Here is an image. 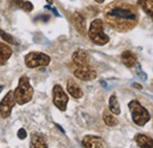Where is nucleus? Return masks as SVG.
I'll use <instances>...</instances> for the list:
<instances>
[{
	"instance_id": "obj_1",
	"label": "nucleus",
	"mask_w": 153,
	"mask_h": 148,
	"mask_svg": "<svg viewBox=\"0 0 153 148\" xmlns=\"http://www.w3.org/2000/svg\"><path fill=\"white\" fill-rule=\"evenodd\" d=\"M104 16L108 25L120 32L132 30L138 22V12L133 5L125 1H113L104 10Z\"/></svg>"
},
{
	"instance_id": "obj_2",
	"label": "nucleus",
	"mask_w": 153,
	"mask_h": 148,
	"mask_svg": "<svg viewBox=\"0 0 153 148\" xmlns=\"http://www.w3.org/2000/svg\"><path fill=\"white\" fill-rule=\"evenodd\" d=\"M14 98L18 105H25L33 98V88L30 84V79L26 75L20 76L18 87L14 90Z\"/></svg>"
},
{
	"instance_id": "obj_3",
	"label": "nucleus",
	"mask_w": 153,
	"mask_h": 148,
	"mask_svg": "<svg viewBox=\"0 0 153 148\" xmlns=\"http://www.w3.org/2000/svg\"><path fill=\"white\" fill-rule=\"evenodd\" d=\"M128 110L131 112V115H132V120L135 125L143 127L145 126L150 119H151V115L149 111L141 106V104L137 100H132L130 104H128Z\"/></svg>"
},
{
	"instance_id": "obj_4",
	"label": "nucleus",
	"mask_w": 153,
	"mask_h": 148,
	"mask_svg": "<svg viewBox=\"0 0 153 148\" xmlns=\"http://www.w3.org/2000/svg\"><path fill=\"white\" fill-rule=\"evenodd\" d=\"M88 37L98 46H104L110 41V37L104 33V24L101 19H96L91 22Z\"/></svg>"
},
{
	"instance_id": "obj_5",
	"label": "nucleus",
	"mask_w": 153,
	"mask_h": 148,
	"mask_svg": "<svg viewBox=\"0 0 153 148\" xmlns=\"http://www.w3.org/2000/svg\"><path fill=\"white\" fill-rule=\"evenodd\" d=\"M51 62V58L40 52H31L25 56V64L28 68H36V67H44L47 66Z\"/></svg>"
},
{
	"instance_id": "obj_6",
	"label": "nucleus",
	"mask_w": 153,
	"mask_h": 148,
	"mask_svg": "<svg viewBox=\"0 0 153 148\" xmlns=\"http://www.w3.org/2000/svg\"><path fill=\"white\" fill-rule=\"evenodd\" d=\"M16 104H17V101H16V98H14V92L10 91L4 96V99L0 102V115L4 119L8 118L11 115V112H12Z\"/></svg>"
},
{
	"instance_id": "obj_7",
	"label": "nucleus",
	"mask_w": 153,
	"mask_h": 148,
	"mask_svg": "<svg viewBox=\"0 0 153 148\" xmlns=\"http://www.w3.org/2000/svg\"><path fill=\"white\" fill-rule=\"evenodd\" d=\"M52 94H53V104L56 105V107L60 111H66L67 102H68V96H67L66 93L64 92L62 87L60 85H54Z\"/></svg>"
},
{
	"instance_id": "obj_8",
	"label": "nucleus",
	"mask_w": 153,
	"mask_h": 148,
	"mask_svg": "<svg viewBox=\"0 0 153 148\" xmlns=\"http://www.w3.org/2000/svg\"><path fill=\"white\" fill-rule=\"evenodd\" d=\"M74 76L82 80V81H91L97 78V72L91 68L88 65L87 66H76L73 71Z\"/></svg>"
},
{
	"instance_id": "obj_9",
	"label": "nucleus",
	"mask_w": 153,
	"mask_h": 148,
	"mask_svg": "<svg viewBox=\"0 0 153 148\" xmlns=\"http://www.w3.org/2000/svg\"><path fill=\"white\" fill-rule=\"evenodd\" d=\"M82 146L86 148H101L104 147V140L97 135H86L82 139Z\"/></svg>"
},
{
	"instance_id": "obj_10",
	"label": "nucleus",
	"mask_w": 153,
	"mask_h": 148,
	"mask_svg": "<svg viewBox=\"0 0 153 148\" xmlns=\"http://www.w3.org/2000/svg\"><path fill=\"white\" fill-rule=\"evenodd\" d=\"M72 60L76 66H87L90 61V56L84 50H76L72 56Z\"/></svg>"
},
{
	"instance_id": "obj_11",
	"label": "nucleus",
	"mask_w": 153,
	"mask_h": 148,
	"mask_svg": "<svg viewBox=\"0 0 153 148\" xmlns=\"http://www.w3.org/2000/svg\"><path fill=\"white\" fill-rule=\"evenodd\" d=\"M72 21L73 25L76 27V30L82 36H85L86 33V22H85V18L80 14V13H74L72 17Z\"/></svg>"
},
{
	"instance_id": "obj_12",
	"label": "nucleus",
	"mask_w": 153,
	"mask_h": 148,
	"mask_svg": "<svg viewBox=\"0 0 153 148\" xmlns=\"http://www.w3.org/2000/svg\"><path fill=\"white\" fill-rule=\"evenodd\" d=\"M67 92L70 93V95L73 96L74 99H80V98H82V95H84L81 88L79 87V85L76 84L73 79H70V80L67 81Z\"/></svg>"
},
{
	"instance_id": "obj_13",
	"label": "nucleus",
	"mask_w": 153,
	"mask_h": 148,
	"mask_svg": "<svg viewBox=\"0 0 153 148\" xmlns=\"http://www.w3.org/2000/svg\"><path fill=\"white\" fill-rule=\"evenodd\" d=\"M30 146L32 148H47V142H46L44 135L34 133L31 136V145Z\"/></svg>"
},
{
	"instance_id": "obj_14",
	"label": "nucleus",
	"mask_w": 153,
	"mask_h": 148,
	"mask_svg": "<svg viewBox=\"0 0 153 148\" xmlns=\"http://www.w3.org/2000/svg\"><path fill=\"white\" fill-rule=\"evenodd\" d=\"M138 147L143 148H153V139L144 135V134H137L134 138Z\"/></svg>"
},
{
	"instance_id": "obj_15",
	"label": "nucleus",
	"mask_w": 153,
	"mask_h": 148,
	"mask_svg": "<svg viewBox=\"0 0 153 148\" xmlns=\"http://www.w3.org/2000/svg\"><path fill=\"white\" fill-rule=\"evenodd\" d=\"M12 56V48L4 42H0V66L5 65Z\"/></svg>"
},
{
	"instance_id": "obj_16",
	"label": "nucleus",
	"mask_w": 153,
	"mask_h": 148,
	"mask_svg": "<svg viewBox=\"0 0 153 148\" xmlns=\"http://www.w3.org/2000/svg\"><path fill=\"white\" fill-rule=\"evenodd\" d=\"M121 61L126 67L130 68V67H133L134 65L137 64V56L130 51H125L121 54Z\"/></svg>"
},
{
	"instance_id": "obj_17",
	"label": "nucleus",
	"mask_w": 153,
	"mask_h": 148,
	"mask_svg": "<svg viewBox=\"0 0 153 148\" xmlns=\"http://www.w3.org/2000/svg\"><path fill=\"white\" fill-rule=\"evenodd\" d=\"M108 108L111 113H113L114 115H119L120 114V105H119V101H118V98L115 96L114 94H112L110 96V100H108Z\"/></svg>"
},
{
	"instance_id": "obj_18",
	"label": "nucleus",
	"mask_w": 153,
	"mask_h": 148,
	"mask_svg": "<svg viewBox=\"0 0 153 148\" xmlns=\"http://www.w3.org/2000/svg\"><path fill=\"white\" fill-rule=\"evenodd\" d=\"M138 5L153 19V0H138Z\"/></svg>"
},
{
	"instance_id": "obj_19",
	"label": "nucleus",
	"mask_w": 153,
	"mask_h": 148,
	"mask_svg": "<svg viewBox=\"0 0 153 148\" xmlns=\"http://www.w3.org/2000/svg\"><path fill=\"white\" fill-rule=\"evenodd\" d=\"M102 119H104V122L110 126V127H114L118 125V119L115 118L113 114H111L108 111H105L102 114Z\"/></svg>"
},
{
	"instance_id": "obj_20",
	"label": "nucleus",
	"mask_w": 153,
	"mask_h": 148,
	"mask_svg": "<svg viewBox=\"0 0 153 148\" xmlns=\"http://www.w3.org/2000/svg\"><path fill=\"white\" fill-rule=\"evenodd\" d=\"M0 37H1V39H2L4 41H6L7 44H11V45H19V42H18L14 38L12 37L11 34H8L7 32L2 31L1 28H0Z\"/></svg>"
},
{
	"instance_id": "obj_21",
	"label": "nucleus",
	"mask_w": 153,
	"mask_h": 148,
	"mask_svg": "<svg viewBox=\"0 0 153 148\" xmlns=\"http://www.w3.org/2000/svg\"><path fill=\"white\" fill-rule=\"evenodd\" d=\"M21 8H22L24 11H26V12H31V11L33 10V5H32V2H30V1H24Z\"/></svg>"
},
{
	"instance_id": "obj_22",
	"label": "nucleus",
	"mask_w": 153,
	"mask_h": 148,
	"mask_svg": "<svg viewBox=\"0 0 153 148\" xmlns=\"http://www.w3.org/2000/svg\"><path fill=\"white\" fill-rule=\"evenodd\" d=\"M26 136H27V133H26V130H24V128H20V130H18V138H19L20 140H24Z\"/></svg>"
},
{
	"instance_id": "obj_23",
	"label": "nucleus",
	"mask_w": 153,
	"mask_h": 148,
	"mask_svg": "<svg viewBox=\"0 0 153 148\" xmlns=\"http://www.w3.org/2000/svg\"><path fill=\"white\" fill-rule=\"evenodd\" d=\"M12 1H13V4H16V5H17V6H19V7L22 6V2H24L22 0H12Z\"/></svg>"
},
{
	"instance_id": "obj_24",
	"label": "nucleus",
	"mask_w": 153,
	"mask_h": 148,
	"mask_svg": "<svg viewBox=\"0 0 153 148\" xmlns=\"http://www.w3.org/2000/svg\"><path fill=\"white\" fill-rule=\"evenodd\" d=\"M132 86H133V87H135L137 90H141V88H143V87H141V85H138V84H133Z\"/></svg>"
},
{
	"instance_id": "obj_25",
	"label": "nucleus",
	"mask_w": 153,
	"mask_h": 148,
	"mask_svg": "<svg viewBox=\"0 0 153 148\" xmlns=\"http://www.w3.org/2000/svg\"><path fill=\"white\" fill-rule=\"evenodd\" d=\"M96 1L98 2V4H102V2L105 1V0H96Z\"/></svg>"
},
{
	"instance_id": "obj_26",
	"label": "nucleus",
	"mask_w": 153,
	"mask_h": 148,
	"mask_svg": "<svg viewBox=\"0 0 153 148\" xmlns=\"http://www.w3.org/2000/svg\"><path fill=\"white\" fill-rule=\"evenodd\" d=\"M2 90H4V86H2V85H0V93H1Z\"/></svg>"
},
{
	"instance_id": "obj_27",
	"label": "nucleus",
	"mask_w": 153,
	"mask_h": 148,
	"mask_svg": "<svg viewBox=\"0 0 153 148\" xmlns=\"http://www.w3.org/2000/svg\"><path fill=\"white\" fill-rule=\"evenodd\" d=\"M46 1H47L48 4H52V2H53V0H46Z\"/></svg>"
}]
</instances>
